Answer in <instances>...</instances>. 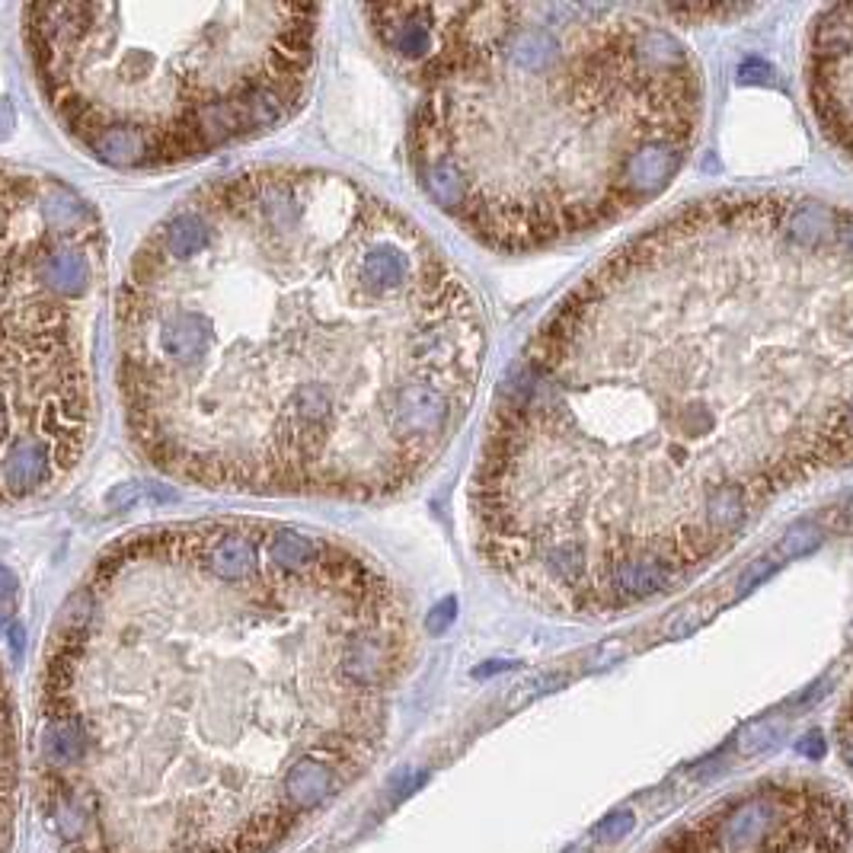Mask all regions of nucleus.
<instances>
[{
	"label": "nucleus",
	"instance_id": "3",
	"mask_svg": "<svg viewBox=\"0 0 853 853\" xmlns=\"http://www.w3.org/2000/svg\"><path fill=\"white\" fill-rule=\"evenodd\" d=\"M413 652L387 569L333 534L266 518L147 524L112 540L48 636L42 719L84 735L74 774L227 761L362 767Z\"/></svg>",
	"mask_w": 853,
	"mask_h": 853
},
{
	"label": "nucleus",
	"instance_id": "13",
	"mask_svg": "<svg viewBox=\"0 0 853 853\" xmlns=\"http://www.w3.org/2000/svg\"><path fill=\"white\" fill-rule=\"evenodd\" d=\"M838 853H853V825H844L838 838Z\"/></svg>",
	"mask_w": 853,
	"mask_h": 853
},
{
	"label": "nucleus",
	"instance_id": "8",
	"mask_svg": "<svg viewBox=\"0 0 853 853\" xmlns=\"http://www.w3.org/2000/svg\"><path fill=\"white\" fill-rule=\"evenodd\" d=\"M780 796H754L735 806L723 822V844L729 853H761L783 828Z\"/></svg>",
	"mask_w": 853,
	"mask_h": 853
},
{
	"label": "nucleus",
	"instance_id": "9",
	"mask_svg": "<svg viewBox=\"0 0 853 853\" xmlns=\"http://www.w3.org/2000/svg\"><path fill=\"white\" fill-rule=\"evenodd\" d=\"M349 774L339 764L326 761V758H314L307 754L298 764H291V770L282 780V793H285V806L288 809H320L326 806L342 786H346Z\"/></svg>",
	"mask_w": 853,
	"mask_h": 853
},
{
	"label": "nucleus",
	"instance_id": "12",
	"mask_svg": "<svg viewBox=\"0 0 853 853\" xmlns=\"http://www.w3.org/2000/svg\"><path fill=\"white\" fill-rule=\"evenodd\" d=\"M841 754L847 767H853V713L844 716V726H841Z\"/></svg>",
	"mask_w": 853,
	"mask_h": 853
},
{
	"label": "nucleus",
	"instance_id": "2",
	"mask_svg": "<svg viewBox=\"0 0 853 853\" xmlns=\"http://www.w3.org/2000/svg\"><path fill=\"white\" fill-rule=\"evenodd\" d=\"M138 457L250 499L387 502L464 429L486 368L477 291L358 179L266 163L176 202L112 304Z\"/></svg>",
	"mask_w": 853,
	"mask_h": 853
},
{
	"label": "nucleus",
	"instance_id": "7",
	"mask_svg": "<svg viewBox=\"0 0 853 853\" xmlns=\"http://www.w3.org/2000/svg\"><path fill=\"white\" fill-rule=\"evenodd\" d=\"M806 87L825 138L853 163V4L825 7L812 20Z\"/></svg>",
	"mask_w": 853,
	"mask_h": 853
},
{
	"label": "nucleus",
	"instance_id": "4",
	"mask_svg": "<svg viewBox=\"0 0 853 853\" xmlns=\"http://www.w3.org/2000/svg\"><path fill=\"white\" fill-rule=\"evenodd\" d=\"M416 90L409 167L467 237L544 253L652 205L691 157L703 71L662 7L362 10Z\"/></svg>",
	"mask_w": 853,
	"mask_h": 853
},
{
	"label": "nucleus",
	"instance_id": "11",
	"mask_svg": "<svg viewBox=\"0 0 853 853\" xmlns=\"http://www.w3.org/2000/svg\"><path fill=\"white\" fill-rule=\"evenodd\" d=\"M825 748H828V745H825V738L818 735V732H809V735L799 742V754H806V758H815V761L822 758Z\"/></svg>",
	"mask_w": 853,
	"mask_h": 853
},
{
	"label": "nucleus",
	"instance_id": "10",
	"mask_svg": "<svg viewBox=\"0 0 853 853\" xmlns=\"http://www.w3.org/2000/svg\"><path fill=\"white\" fill-rule=\"evenodd\" d=\"M633 825H636V815L630 809H617L611 815H604L592 834H595L598 844H617V841H623L633 831Z\"/></svg>",
	"mask_w": 853,
	"mask_h": 853
},
{
	"label": "nucleus",
	"instance_id": "1",
	"mask_svg": "<svg viewBox=\"0 0 853 853\" xmlns=\"http://www.w3.org/2000/svg\"><path fill=\"white\" fill-rule=\"evenodd\" d=\"M853 467V205L716 192L569 288L508 371L473 547L556 614L694 582L780 499Z\"/></svg>",
	"mask_w": 853,
	"mask_h": 853
},
{
	"label": "nucleus",
	"instance_id": "5",
	"mask_svg": "<svg viewBox=\"0 0 853 853\" xmlns=\"http://www.w3.org/2000/svg\"><path fill=\"white\" fill-rule=\"evenodd\" d=\"M320 7L45 4L23 45L58 128L90 160L160 173L294 119L317 68Z\"/></svg>",
	"mask_w": 853,
	"mask_h": 853
},
{
	"label": "nucleus",
	"instance_id": "6",
	"mask_svg": "<svg viewBox=\"0 0 853 853\" xmlns=\"http://www.w3.org/2000/svg\"><path fill=\"white\" fill-rule=\"evenodd\" d=\"M106 250L84 192L0 163V508L48 496L90 451Z\"/></svg>",
	"mask_w": 853,
	"mask_h": 853
}]
</instances>
